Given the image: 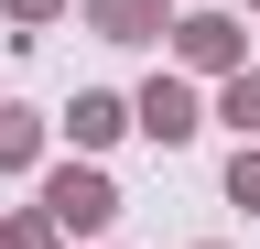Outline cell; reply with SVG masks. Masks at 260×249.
Listing matches in <instances>:
<instances>
[{
    "instance_id": "1",
    "label": "cell",
    "mask_w": 260,
    "mask_h": 249,
    "mask_svg": "<svg viewBox=\"0 0 260 249\" xmlns=\"http://www.w3.org/2000/svg\"><path fill=\"white\" fill-rule=\"evenodd\" d=\"M109 217H119V195H109V173H54L44 184V228H109Z\"/></svg>"
},
{
    "instance_id": "2",
    "label": "cell",
    "mask_w": 260,
    "mask_h": 249,
    "mask_svg": "<svg viewBox=\"0 0 260 249\" xmlns=\"http://www.w3.org/2000/svg\"><path fill=\"white\" fill-rule=\"evenodd\" d=\"M141 130L152 141H184L195 130V98H184V87H152V98H141Z\"/></svg>"
},
{
    "instance_id": "3",
    "label": "cell",
    "mask_w": 260,
    "mask_h": 249,
    "mask_svg": "<svg viewBox=\"0 0 260 249\" xmlns=\"http://www.w3.org/2000/svg\"><path fill=\"white\" fill-rule=\"evenodd\" d=\"M174 33H184V54H195V65H228V54H239V33H228L217 11H206V22H174Z\"/></svg>"
},
{
    "instance_id": "4",
    "label": "cell",
    "mask_w": 260,
    "mask_h": 249,
    "mask_svg": "<svg viewBox=\"0 0 260 249\" xmlns=\"http://www.w3.org/2000/svg\"><path fill=\"white\" fill-rule=\"evenodd\" d=\"M119 130V98H76V141H109Z\"/></svg>"
},
{
    "instance_id": "5",
    "label": "cell",
    "mask_w": 260,
    "mask_h": 249,
    "mask_svg": "<svg viewBox=\"0 0 260 249\" xmlns=\"http://www.w3.org/2000/svg\"><path fill=\"white\" fill-rule=\"evenodd\" d=\"M98 22L109 33H152V0H98Z\"/></svg>"
},
{
    "instance_id": "6",
    "label": "cell",
    "mask_w": 260,
    "mask_h": 249,
    "mask_svg": "<svg viewBox=\"0 0 260 249\" xmlns=\"http://www.w3.org/2000/svg\"><path fill=\"white\" fill-rule=\"evenodd\" d=\"M22 152H32V119H22V109H0V163H22Z\"/></svg>"
},
{
    "instance_id": "7",
    "label": "cell",
    "mask_w": 260,
    "mask_h": 249,
    "mask_svg": "<svg viewBox=\"0 0 260 249\" xmlns=\"http://www.w3.org/2000/svg\"><path fill=\"white\" fill-rule=\"evenodd\" d=\"M228 119H239V130H260V76H239V87H228Z\"/></svg>"
},
{
    "instance_id": "8",
    "label": "cell",
    "mask_w": 260,
    "mask_h": 249,
    "mask_svg": "<svg viewBox=\"0 0 260 249\" xmlns=\"http://www.w3.org/2000/svg\"><path fill=\"white\" fill-rule=\"evenodd\" d=\"M11 249H54V228H44V217H22V228H11Z\"/></svg>"
},
{
    "instance_id": "9",
    "label": "cell",
    "mask_w": 260,
    "mask_h": 249,
    "mask_svg": "<svg viewBox=\"0 0 260 249\" xmlns=\"http://www.w3.org/2000/svg\"><path fill=\"white\" fill-rule=\"evenodd\" d=\"M239 206H260V152H239Z\"/></svg>"
},
{
    "instance_id": "10",
    "label": "cell",
    "mask_w": 260,
    "mask_h": 249,
    "mask_svg": "<svg viewBox=\"0 0 260 249\" xmlns=\"http://www.w3.org/2000/svg\"><path fill=\"white\" fill-rule=\"evenodd\" d=\"M11 11H54V0H11Z\"/></svg>"
}]
</instances>
